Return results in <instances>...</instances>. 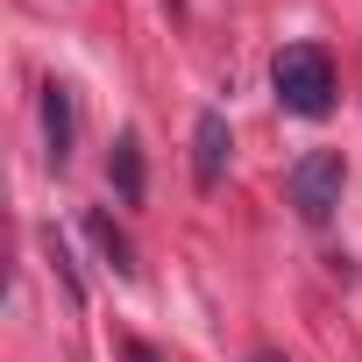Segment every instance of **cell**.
Returning a JSON list of instances; mask_svg holds the SVG:
<instances>
[{
    "label": "cell",
    "mask_w": 362,
    "mask_h": 362,
    "mask_svg": "<svg viewBox=\"0 0 362 362\" xmlns=\"http://www.w3.org/2000/svg\"><path fill=\"white\" fill-rule=\"evenodd\" d=\"M270 86H277V107L298 114V121H327L334 114V57L320 43H284L277 64H270Z\"/></svg>",
    "instance_id": "6da1fadb"
},
{
    "label": "cell",
    "mask_w": 362,
    "mask_h": 362,
    "mask_svg": "<svg viewBox=\"0 0 362 362\" xmlns=\"http://www.w3.org/2000/svg\"><path fill=\"white\" fill-rule=\"evenodd\" d=\"M284 192H291V206H298L305 228H327L334 206H341V192H348V156L341 149H305L291 163V177H284Z\"/></svg>",
    "instance_id": "7a4b0ae2"
},
{
    "label": "cell",
    "mask_w": 362,
    "mask_h": 362,
    "mask_svg": "<svg viewBox=\"0 0 362 362\" xmlns=\"http://www.w3.org/2000/svg\"><path fill=\"white\" fill-rule=\"evenodd\" d=\"M228 149H235V135H228V114H199L192 121V185L199 192H214L221 177H228Z\"/></svg>",
    "instance_id": "3957f363"
},
{
    "label": "cell",
    "mask_w": 362,
    "mask_h": 362,
    "mask_svg": "<svg viewBox=\"0 0 362 362\" xmlns=\"http://www.w3.org/2000/svg\"><path fill=\"white\" fill-rule=\"evenodd\" d=\"M71 142H78V107H71V86H43V156L50 170H71Z\"/></svg>",
    "instance_id": "277c9868"
},
{
    "label": "cell",
    "mask_w": 362,
    "mask_h": 362,
    "mask_svg": "<svg viewBox=\"0 0 362 362\" xmlns=\"http://www.w3.org/2000/svg\"><path fill=\"white\" fill-rule=\"evenodd\" d=\"M107 177H114V192H121V206H142V142H135V135H114V156H107Z\"/></svg>",
    "instance_id": "5b68a950"
},
{
    "label": "cell",
    "mask_w": 362,
    "mask_h": 362,
    "mask_svg": "<svg viewBox=\"0 0 362 362\" xmlns=\"http://www.w3.org/2000/svg\"><path fill=\"white\" fill-rule=\"evenodd\" d=\"M86 235H93V242H100V256H107V263H114V277H135V249H128V235H121V228H114V221H107V214H100V206H93V214H86Z\"/></svg>",
    "instance_id": "8992f818"
},
{
    "label": "cell",
    "mask_w": 362,
    "mask_h": 362,
    "mask_svg": "<svg viewBox=\"0 0 362 362\" xmlns=\"http://www.w3.org/2000/svg\"><path fill=\"white\" fill-rule=\"evenodd\" d=\"M43 249H50V263L64 270V291H71V298H86V277H78V263H71V249H64V235H57V228H43Z\"/></svg>",
    "instance_id": "52a82bcc"
},
{
    "label": "cell",
    "mask_w": 362,
    "mask_h": 362,
    "mask_svg": "<svg viewBox=\"0 0 362 362\" xmlns=\"http://www.w3.org/2000/svg\"><path fill=\"white\" fill-rule=\"evenodd\" d=\"M121 355H128V362H163V355H156L149 341H121Z\"/></svg>",
    "instance_id": "ba28073f"
},
{
    "label": "cell",
    "mask_w": 362,
    "mask_h": 362,
    "mask_svg": "<svg viewBox=\"0 0 362 362\" xmlns=\"http://www.w3.org/2000/svg\"><path fill=\"white\" fill-rule=\"evenodd\" d=\"M256 362H284V355H270V348H263V355H256Z\"/></svg>",
    "instance_id": "9c48e42d"
}]
</instances>
